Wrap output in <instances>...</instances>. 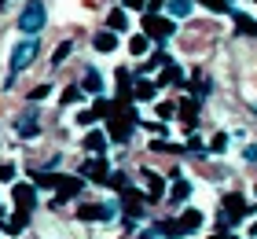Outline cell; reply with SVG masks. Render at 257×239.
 Segmentation results:
<instances>
[{"label":"cell","mask_w":257,"mask_h":239,"mask_svg":"<svg viewBox=\"0 0 257 239\" xmlns=\"http://www.w3.org/2000/svg\"><path fill=\"white\" fill-rule=\"evenodd\" d=\"M114 107L107 103V100H96V107H92V118H103V114H110Z\"/></svg>","instance_id":"obj_26"},{"label":"cell","mask_w":257,"mask_h":239,"mask_svg":"<svg viewBox=\"0 0 257 239\" xmlns=\"http://www.w3.org/2000/svg\"><path fill=\"white\" fill-rule=\"evenodd\" d=\"M37 184L55 188V206H59L63 199L81 195V188H85V181H81V177H48V173H41V177H37Z\"/></svg>","instance_id":"obj_2"},{"label":"cell","mask_w":257,"mask_h":239,"mask_svg":"<svg viewBox=\"0 0 257 239\" xmlns=\"http://www.w3.org/2000/svg\"><path fill=\"white\" fill-rule=\"evenodd\" d=\"M81 100V89H66L63 92V103H77Z\"/></svg>","instance_id":"obj_30"},{"label":"cell","mask_w":257,"mask_h":239,"mask_svg":"<svg viewBox=\"0 0 257 239\" xmlns=\"http://www.w3.org/2000/svg\"><path fill=\"white\" fill-rule=\"evenodd\" d=\"M4 8H8V4H4V0H0V11H4Z\"/></svg>","instance_id":"obj_36"},{"label":"cell","mask_w":257,"mask_h":239,"mask_svg":"<svg viewBox=\"0 0 257 239\" xmlns=\"http://www.w3.org/2000/svg\"><path fill=\"white\" fill-rule=\"evenodd\" d=\"M11 177H15V166L4 162V166H0V181H11Z\"/></svg>","instance_id":"obj_31"},{"label":"cell","mask_w":257,"mask_h":239,"mask_svg":"<svg viewBox=\"0 0 257 239\" xmlns=\"http://www.w3.org/2000/svg\"><path fill=\"white\" fill-rule=\"evenodd\" d=\"M235 30H242V33H253V19H246V15H235Z\"/></svg>","instance_id":"obj_27"},{"label":"cell","mask_w":257,"mask_h":239,"mask_svg":"<svg viewBox=\"0 0 257 239\" xmlns=\"http://www.w3.org/2000/svg\"><path fill=\"white\" fill-rule=\"evenodd\" d=\"M125 4H128V8H140V11H144V8H147V0H125Z\"/></svg>","instance_id":"obj_34"},{"label":"cell","mask_w":257,"mask_h":239,"mask_svg":"<svg viewBox=\"0 0 257 239\" xmlns=\"http://www.w3.org/2000/svg\"><path fill=\"white\" fill-rule=\"evenodd\" d=\"M144 33L155 37V41H166L169 33H177V26H173L169 19H162V15H144Z\"/></svg>","instance_id":"obj_5"},{"label":"cell","mask_w":257,"mask_h":239,"mask_svg":"<svg viewBox=\"0 0 257 239\" xmlns=\"http://www.w3.org/2000/svg\"><path fill=\"white\" fill-rule=\"evenodd\" d=\"M107 118H110V122H107V136H110V140H118V143H125V140H128V133H133L136 111L125 103V107H114Z\"/></svg>","instance_id":"obj_1"},{"label":"cell","mask_w":257,"mask_h":239,"mask_svg":"<svg viewBox=\"0 0 257 239\" xmlns=\"http://www.w3.org/2000/svg\"><path fill=\"white\" fill-rule=\"evenodd\" d=\"M128 52H133V55H144L147 52V37H144V33H136V37L128 41Z\"/></svg>","instance_id":"obj_21"},{"label":"cell","mask_w":257,"mask_h":239,"mask_svg":"<svg viewBox=\"0 0 257 239\" xmlns=\"http://www.w3.org/2000/svg\"><path fill=\"white\" fill-rule=\"evenodd\" d=\"M81 173H85L88 177V181H107V158H92V162H85V166H81Z\"/></svg>","instance_id":"obj_10"},{"label":"cell","mask_w":257,"mask_h":239,"mask_svg":"<svg viewBox=\"0 0 257 239\" xmlns=\"http://www.w3.org/2000/svg\"><path fill=\"white\" fill-rule=\"evenodd\" d=\"M133 100H155V85H151V81H140V85H133Z\"/></svg>","instance_id":"obj_18"},{"label":"cell","mask_w":257,"mask_h":239,"mask_svg":"<svg viewBox=\"0 0 257 239\" xmlns=\"http://www.w3.org/2000/svg\"><path fill=\"white\" fill-rule=\"evenodd\" d=\"M103 184H110L114 191H125V188H128V184H125V177H121V173H107V181H103Z\"/></svg>","instance_id":"obj_25"},{"label":"cell","mask_w":257,"mask_h":239,"mask_svg":"<svg viewBox=\"0 0 257 239\" xmlns=\"http://www.w3.org/2000/svg\"><path fill=\"white\" fill-rule=\"evenodd\" d=\"M81 89H88V96L103 92V77H99V70H96V66H88V70H85V81H81Z\"/></svg>","instance_id":"obj_12"},{"label":"cell","mask_w":257,"mask_h":239,"mask_svg":"<svg viewBox=\"0 0 257 239\" xmlns=\"http://www.w3.org/2000/svg\"><path fill=\"white\" fill-rule=\"evenodd\" d=\"M121 202H125V213H128V217H140V213H144V210H140V206H144V191L125 188V191H121Z\"/></svg>","instance_id":"obj_9"},{"label":"cell","mask_w":257,"mask_h":239,"mask_svg":"<svg viewBox=\"0 0 257 239\" xmlns=\"http://www.w3.org/2000/svg\"><path fill=\"white\" fill-rule=\"evenodd\" d=\"M92 44H96V52H114L118 48V33H110V30H103L92 37Z\"/></svg>","instance_id":"obj_11"},{"label":"cell","mask_w":257,"mask_h":239,"mask_svg":"<svg viewBox=\"0 0 257 239\" xmlns=\"http://www.w3.org/2000/svg\"><path fill=\"white\" fill-rule=\"evenodd\" d=\"M220 239H231V235H220Z\"/></svg>","instance_id":"obj_38"},{"label":"cell","mask_w":257,"mask_h":239,"mask_svg":"<svg viewBox=\"0 0 257 239\" xmlns=\"http://www.w3.org/2000/svg\"><path fill=\"white\" fill-rule=\"evenodd\" d=\"M26 221H30V213H26V210H19L15 217L8 221V232H19V228H22V224H26Z\"/></svg>","instance_id":"obj_24"},{"label":"cell","mask_w":257,"mask_h":239,"mask_svg":"<svg viewBox=\"0 0 257 239\" xmlns=\"http://www.w3.org/2000/svg\"><path fill=\"white\" fill-rule=\"evenodd\" d=\"M11 199H15V206L26 210V213L37 206V191H33L30 184H15V188H11Z\"/></svg>","instance_id":"obj_7"},{"label":"cell","mask_w":257,"mask_h":239,"mask_svg":"<svg viewBox=\"0 0 257 239\" xmlns=\"http://www.w3.org/2000/svg\"><path fill=\"white\" fill-rule=\"evenodd\" d=\"M169 15H177V19L191 15V0H169Z\"/></svg>","instance_id":"obj_19"},{"label":"cell","mask_w":257,"mask_h":239,"mask_svg":"<svg viewBox=\"0 0 257 239\" xmlns=\"http://www.w3.org/2000/svg\"><path fill=\"white\" fill-rule=\"evenodd\" d=\"M44 19H48V15H44V4H41V0H30V4L22 8V15H19V30L22 33H41Z\"/></svg>","instance_id":"obj_3"},{"label":"cell","mask_w":257,"mask_h":239,"mask_svg":"<svg viewBox=\"0 0 257 239\" xmlns=\"http://www.w3.org/2000/svg\"><path fill=\"white\" fill-rule=\"evenodd\" d=\"M253 37H257V22H253Z\"/></svg>","instance_id":"obj_37"},{"label":"cell","mask_w":257,"mask_h":239,"mask_svg":"<svg viewBox=\"0 0 257 239\" xmlns=\"http://www.w3.org/2000/svg\"><path fill=\"white\" fill-rule=\"evenodd\" d=\"M144 181H147V199H162V191H166L162 177H158V173H151V170H144Z\"/></svg>","instance_id":"obj_13"},{"label":"cell","mask_w":257,"mask_h":239,"mask_svg":"<svg viewBox=\"0 0 257 239\" xmlns=\"http://www.w3.org/2000/svg\"><path fill=\"white\" fill-rule=\"evenodd\" d=\"M158 232H162V235H177V224H173V221H162Z\"/></svg>","instance_id":"obj_32"},{"label":"cell","mask_w":257,"mask_h":239,"mask_svg":"<svg viewBox=\"0 0 257 239\" xmlns=\"http://www.w3.org/2000/svg\"><path fill=\"white\" fill-rule=\"evenodd\" d=\"M224 147H228V133H213V140H209V151H213V154H220Z\"/></svg>","instance_id":"obj_23"},{"label":"cell","mask_w":257,"mask_h":239,"mask_svg":"<svg viewBox=\"0 0 257 239\" xmlns=\"http://www.w3.org/2000/svg\"><path fill=\"white\" fill-rule=\"evenodd\" d=\"M66 55H70V44H59V48H55V55H52V63H55V66H59V63H63V59H66Z\"/></svg>","instance_id":"obj_29"},{"label":"cell","mask_w":257,"mask_h":239,"mask_svg":"<svg viewBox=\"0 0 257 239\" xmlns=\"http://www.w3.org/2000/svg\"><path fill=\"white\" fill-rule=\"evenodd\" d=\"M103 147H107V136H103V133H96V129H88V136H85V151H103Z\"/></svg>","instance_id":"obj_16"},{"label":"cell","mask_w":257,"mask_h":239,"mask_svg":"<svg viewBox=\"0 0 257 239\" xmlns=\"http://www.w3.org/2000/svg\"><path fill=\"white\" fill-rule=\"evenodd\" d=\"M191 92H195V100H206V96H209V81H202V77L195 74V85H191Z\"/></svg>","instance_id":"obj_22"},{"label":"cell","mask_w":257,"mask_h":239,"mask_svg":"<svg viewBox=\"0 0 257 239\" xmlns=\"http://www.w3.org/2000/svg\"><path fill=\"white\" fill-rule=\"evenodd\" d=\"M48 92H52L48 85H37V89H33V92H30V100H44V96H48Z\"/></svg>","instance_id":"obj_33"},{"label":"cell","mask_w":257,"mask_h":239,"mask_svg":"<svg viewBox=\"0 0 257 239\" xmlns=\"http://www.w3.org/2000/svg\"><path fill=\"white\" fill-rule=\"evenodd\" d=\"M198 4H206L209 11H228V0H198Z\"/></svg>","instance_id":"obj_28"},{"label":"cell","mask_w":257,"mask_h":239,"mask_svg":"<svg viewBox=\"0 0 257 239\" xmlns=\"http://www.w3.org/2000/svg\"><path fill=\"white\" fill-rule=\"evenodd\" d=\"M180 118H184V125H188V129L198 125V107H195V100H180Z\"/></svg>","instance_id":"obj_14"},{"label":"cell","mask_w":257,"mask_h":239,"mask_svg":"<svg viewBox=\"0 0 257 239\" xmlns=\"http://www.w3.org/2000/svg\"><path fill=\"white\" fill-rule=\"evenodd\" d=\"M107 26H110V33H114V30H118V33H125V30H128V15H125V11H110Z\"/></svg>","instance_id":"obj_17"},{"label":"cell","mask_w":257,"mask_h":239,"mask_svg":"<svg viewBox=\"0 0 257 239\" xmlns=\"http://www.w3.org/2000/svg\"><path fill=\"white\" fill-rule=\"evenodd\" d=\"M81 221H110L114 217V206H107V202H88V206L77 210Z\"/></svg>","instance_id":"obj_6"},{"label":"cell","mask_w":257,"mask_h":239,"mask_svg":"<svg viewBox=\"0 0 257 239\" xmlns=\"http://www.w3.org/2000/svg\"><path fill=\"white\" fill-rule=\"evenodd\" d=\"M173 224H177V235H191L198 224H202V210H184V217L173 221Z\"/></svg>","instance_id":"obj_8"},{"label":"cell","mask_w":257,"mask_h":239,"mask_svg":"<svg viewBox=\"0 0 257 239\" xmlns=\"http://www.w3.org/2000/svg\"><path fill=\"white\" fill-rule=\"evenodd\" d=\"M140 239H155V235H151V232H144V235H140Z\"/></svg>","instance_id":"obj_35"},{"label":"cell","mask_w":257,"mask_h":239,"mask_svg":"<svg viewBox=\"0 0 257 239\" xmlns=\"http://www.w3.org/2000/svg\"><path fill=\"white\" fill-rule=\"evenodd\" d=\"M191 195V181H184V177H177V184H173V191H169V202L177 206V202H184Z\"/></svg>","instance_id":"obj_15"},{"label":"cell","mask_w":257,"mask_h":239,"mask_svg":"<svg viewBox=\"0 0 257 239\" xmlns=\"http://www.w3.org/2000/svg\"><path fill=\"white\" fill-rule=\"evenodd\" d=\"M19 133H22V136H37V133H41L37 118H26V122H19Z\"/></svg>","instance_id":"obj_20"},{"label":"cell","mask_w":257,"mask_h":239,"mask_svg":"<svg viewBox=\"0 0 257 239\" xmlns=\"http://www.w3.org/2000/svg\"><path fill=\"white\" fill-rule=\"evenodd\" d=\"M33 55H37V37H26L15 44V52H11V74H19V70H26L33 63Z\"/></svg>","instance_id":"obj_4"}]
</instances>
